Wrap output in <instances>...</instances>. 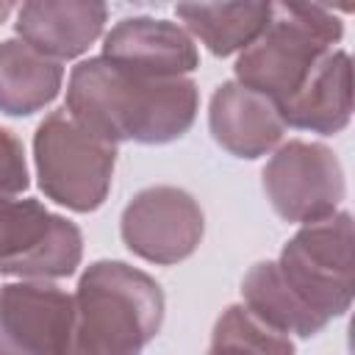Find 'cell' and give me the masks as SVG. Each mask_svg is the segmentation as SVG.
<instances>
[{
    "label": "cell",
    "instance_id": "obj_1",
    "mask_svg": "<svg viewBox=\"0 0 355 355\" xmlns=\"http://www.w3.org/2000/svg\"><path fill=\"white\" fill-rule=\"evenodd\" d=\"M64 108L103 141L169 144L194 125L200 89L186 75H141L97 55L72 67Z\"/></svg>",
    "mask_w": 355,
    "mask_h": 355
},
{
    "label": "cell",
    "instance_id": "obj_2",
    "mask_svg": "<svg viewBox=\"0 0 355 355\" xmlns=\"http://www.w3.org/2000/svg\"><path fill=\"white\" fill-rule=\"evenodd\" d=\"M72 352H139L164 324V291L125 261H94L75 288Z\"/></svg>",
    "mask_w": 355,
    "mask_h": 355
},
{
    "label": "cell",
    "instance_id": "obj_3",
    "mask_svg": "<svg viewBox=\"0 0 355 355\" xmlns=\"http://www.w3.org/2000/svg\"><path fill=\"white\" fill-rule=\"evenodd\" d=\"M341 36V19L316 0H269L261 33L241 50L233 67L236 80L280 103Z\"/></svg>",
    "mask_w": 355,
    "mask_h": 355
},
{
    "label": "cell",
    "instance_id": "obj_4",
    "mask_svg": "<svg viewBox=\"0 0 355 355\" xmlns=\"http://www.w3.org/2000/svg\"><path fill=\"white\" fill-rule=\"evenodd\" d=\"M33 161L39 189L47 200L75 214H92L111 191L116 144L97 139L61 108L39 122L33 133Z\"/></svg>",
    "mask_w": 355,
    "mask_h": 355
},
{
    "label": "cell",
    "instance_id": "obj_5",
    "mask_svg": "<svg viewBox=\"0 0 355 355\" xmlns=\"http://www.w3.org/2000/svg\"><path fill=\"white\" fill-rule=\"evenodd\" d=\"M277 269L319 319L330 322L347 313L355 288L352 216L336 211L302 222V227L283 244Z\"/></svg>",
    "mask_w": 355,
    "mask_h": 355
},
{
    "label": "cell",
    "instance_id": "obj_6",
    "mask_svg": "<svg viewBox=\"0 0 355 355\" xmlns=\"http://www.w3.org/2000/svg\"><path fill=\"white\" fill-rule=\"evenodd\" d=\"M80 258L83 236L75 222L39 200L0 197V275L58 280L75 275Z\"/></svg>",
    "mask_w": 355,
    "mask_h": 355
},
{
    "label": "cell",
    "instance_id": "obj_7",
    "mask_svg": "<svg viewBox=\"0 0 355 355\" xmlns=\"http://www.w3.org/2000/svg\"><path fill=\"white\" fill-rule=\"evenodd\" d=\"M261 186L275 214L300 225L336 214L344 200L341 164L319 141L291 139L280 144L261 172Z\"/></svg>",
    "mask_w": 355,
    "mask_h": 355
},
{
    "label": "cell",
    "instance_id": "obj_8",
    "mask_svg": "<svg viewBox=\"0 0 355 355\" xmlns=\"http://www.w3.org/2000/svg\"><path fill=\"white\" fill-rule=\"evenodd\" d=\"M119 233L141 261L172 266L194 255L205 233V216L186 189L150 186L125 205Z\"/></svg>",
    "mask_w": 355,
    "mask_h": 355
},
{
    "label": "cell",
    "instance_id": "obj_9",
    "mask_svg": "<svg viewBox=\"0 0 355 355\" xmlns=\"http://www.w3.org/2000/svg\"><path fill=\"white\" fill-rule=\"evenodd\" d=\"M75 300L47 280L0 286V355L72 352Z\"/></svg>",
    "mask_w": 355,
    "mask_h": 355
},
{
    "label": "cell",
    "instance_id": "obj_10",
    "mask_svg": "<svg viewBox=\"0 0 355 355\" xmlns=\"http://www.w3.org/2000/svg\"><path fill=\"white\" fill-rule=\"evenodd\" d=\"M103 58L155 78L189 75L200 67L194 39L180 25L155 17H128L116 22L103 39Z\"/></svg>",
    "mask_w": 355,
    "mask_h": 355
},
{
    "label": "cell",
    "instance_id": "obj_11",
    "mask_svg": "<svg viewBox=\"0 0 355 355\" xmlns=\"http://www.w3.org/2000/svg\"><path fill=\"white\" fill-rule=\"evenodd\" d=\"M208 128L222 150L247 161L272 153L286 133L277 103L239 80H225L211 94Z\"/></svg>",
    "mask_w": 355,
    "mask_h": 355
},
{
    "label": "cell",
    "instance_id": "obj_12",
    "mask_svg": "<svg viewBox=\"0 0 355 355\" xmlns=\"http://www.w3.org/2000/svg\"><path fill=\"white\" fill-rule=\"evenodd\" d=\"M105 19V0H22L17 36L55 61H69L103 36Z\"/></svg>",
    "mask_w": 355,
    "mask_h": 355
},
{
    "label": "cell",
    "instance_id": "obj_13",
    "mask_svg": "<svg viewBox=\"0 0 355 355\" xmlns=\"http://www.w3.org/2000/svg\"><path fill=\"white\" fill-rule=\"evenodd\" d=\"M286 125L319 136L341 133L352 119V67L344 50H327L305 80L277 103Z\"/></svg>",
    "mask_w": 355,
    "mask_h": 355
},
{
    "label": "cell",
    "instance_id": "obj_14",
    "mask_svg": "<svg viewBox=\"0 0 355 355\" xmlns=\"http://www.w3.org/2000/svg\"><path fill=\"white\" fill-rule=\"evenodd\" d=\"M64 83L61 61L39 53L22 39L0 42V111L31 116L50 105Z\"/></svg>",
    "mask_w": 355,
    "mask_h": 355
},
{
    "label": "cell",
    "instance_id": "obj_15",
    "mask_svg": "<svg viewBox=\"0 0 355 355\" xmlns=\"http://www.w3.org/2000/svg\"><path fill=\"white\" fill-rule=\"evenodd\" d=\"M178 19L214 55L241 53L263 28L269 0H178Z\"/></svg>",
    "mask_w": 355,
    "mask_h": 355
},
{
    "label": "cell",
    "instance_id": "obj_16",
    "mask_svg": "<svg viewBox=\"0 0 355 355\" xmlns=\"http://www.w3.org/2000/svg\"><path fill=\"white\" fill-rule=\"evenodd\" d=\"M241 297H244V305L255 316H261L266 324H272L275 330H280L286 336L294 333L300 338H311V336L322 333L327 324L283 280L277 261L255 263L241 280Z\"/></svg>",
    "mask_w": 355,
    "mask_h": 355
},
{
    "label": "cell",
    "instance_id": "obj_17",
    "mask_svg": "<svg viewBox=\"0 0 355 355\" xmlns=\"http://www.w3.org/2000/svg\"><path fill=\"white\" fill-rule=\"evenodd\" d=\"M219 349H252V352H294V341L255 316L247 305H227L214 324L211 352Z\"/></svg>",
    "mask_w": 355,
    "mask_h": 355
},
{
    "label": "cell",
    "instance_id": "obj_18",
    "mask_svg": "<svg viewBox=\"0 0 355 355\" xmlns=\"http://www.w3.org/2000/svg\"><path fill=\"white\" fill-rule=\"evenodd\" d=\"M28 164H25V150L22 141L0 128V197H14L28 189Z\"/></svg>",
    "mask_w": 355,
    "mask_h": 355
},
{
    "label": "cell",
    "instance_id": "obj_19",
    "mask_svg": "<svg viewBox=\"0 0 355 355\" xmlns=\"http://www.w3.org/2000/svg\"><path fill=\"white\" fill-rule=\"evenodd\" d=\"M319 6L330 8V11H341V14H352V0H316Z\"/></svg>",
    "mask_w": 355,
    "mask_h": 355
},
{
    "label": "cell",
    "instance_id": "obj_20",
    "mask_svg": "<svg viewBox=\"0 0 355 355\" xmlns=\"http://www.w3.org/2000/svg\"><path fill=\"white\" fill-rule=\"evenodd\" d=\"M19 0H0V25L11 17V11H14V6H17Z\"/></svg>",
    "mask_w": 355,
    "mask_h": 355
}]
</instances>
